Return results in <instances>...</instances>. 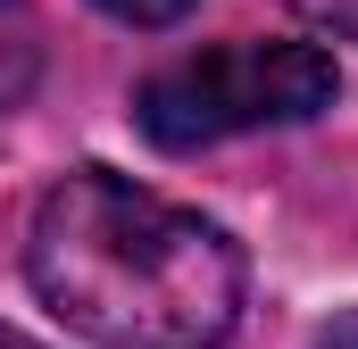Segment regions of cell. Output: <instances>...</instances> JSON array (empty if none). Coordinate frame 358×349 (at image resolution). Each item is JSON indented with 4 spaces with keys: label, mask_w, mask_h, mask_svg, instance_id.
Wrapping results in <instances>:
<instances>
[{
    "label": "cell",
    "mask_w": 358,
    "mask_h": 349,
    "mask_svg": "<svg viewBox=\"0 0 358 349\" xmlns=\"http://www.w3.org/2000/svg\"><path fill=\"white\" fill-rule=\"evenodd\" d=\"M25 283L100 349H217L242 316V250L108 167H76L42 191Z\"/></svg>",
    "instance_id": "6da1fadb"
},
{
    "label": "cell",
    "mask_w": 358,
    "mask_h": 349,
    "mask_svg": "<svg viewBox=\"0 0 358 349\" xmlns=\"http://www.w3.org/2000/svg\"><path fill=\"white\" fill-rule=\"evenodd\" d=\"M334 91L342 75L317 42H217L134 91V125L159 150H217L234 133L308 125L317 108H334Z\"/></svg>",
    "instance_id": "7a4b0ae2"
},
{
    "label": "cell",
    "mask_w": 358,
    "mask_h": 349,
    "mask_svg": "<svg viewBox=\"0 0 358 349\" xmlns=\"http://www.w3.org/2000/svg\"><path fill=\"white\" fill-rule=\"evenodd\" d=\"M42 75V17L34 0H0V108H17Z\"/></svg>",
    "instance_id": "3957f363"
},
{
    "label": "cell",
    "mask_w": 358,
    "mask_h": 349,
    "mask_svg": "<svg viewBox=\"0 0 358 349\" xmlns=\"http://www.w3.org/2000/svg\"><path fill=\"white\" fill-rule=\"evenodd\" d=\"M100 17H117V25H176L192 17V0H92Z\"/></svg>",
    "instance_id": "277c9868"
},
{
    "label": "cell",
    "mask_w": 358,
    "mask_h": 349,
    "mask_svg": "<svg viewBox=\"0 0 358 349\" xmlns=\"http://www.w3.org/2000/svg\"><path fill=\"white\" fill-rule=\"evenodd\" d=\"M308 25H325V34H350L358 42V0H292Z\"/></svg>",
    "instance_id": "5b68a950"
},
{
    "label": "cell",
    "mask_w": 358,
    "mask_h": 349,
    "mask_svg": "<svg viewBox=\"0 0 358 349\" xmlns=\"http://www.w3.org/2000/svg\"><path fill=\"white\" fill-rule=\"evenodd\" d=\"M317 349H358V316H350V325H334V333H325Z\"/></svg>",
    "instance_id": "8992f818"
}]
</instances>
